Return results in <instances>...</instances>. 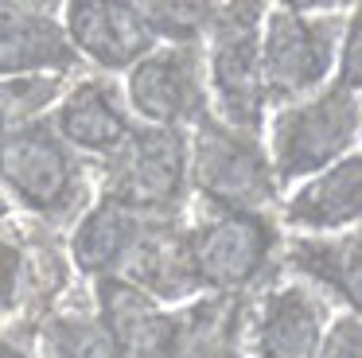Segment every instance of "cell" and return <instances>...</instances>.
I'll list each match as a JSON object with an SVG mask.
<instances>
[{
  "label": "cell",
  "mask_w": 362,
  "mask_h": 358,
  "mask_svg": "<svg viewBox=\"0 0 362 358\" xmlns=\"http://www.w3.org/2000/svg\"><path fill=\"white\" fill-rule=\"evenodd\" d=\"M0 195L12 210L59 233L90 210L94 171L90 160L63 144L47 117H40L0 140Z\"/></svg>",
  "instance_id": "6da1fadb"
},
{
  "label": "cell",
  "mask_w": 362,
  "mask_h": 358,
  "mask_svg": "<svg viewBox=\"0 0 362 358\" xmlns=\"http://www.w3.org/2000/svg\"><path fill=\"white\" fill-rule=\"evenodd\" d=\"M94 191L144 218H183L191 199V132L164 125H133L129 140L90 163Z\"/></svg>",
  "instance_id": "7a4b0ae2"
},
{
  "label": "cell",
  "mask_w": 362,
  "mask_h": 358,
  "mask_svg": "<svg viewBox=\"0 0 362 358\" xmlns=\"http://www.w3.org/2000/svg\"><path fill=\"white\" fill-rule=\"evenodd\" d=\"M191 195L211 214H269L276 207L273 163L261 132H245L206 117L191 129Z\"/></svg>",
  "instance_id": "3957f363"
},
{
  "label": "cell",
  "mask_w": 362,
  "mask_h": 358,
  "mask_svg": "<svg viewBox=\"0 0 362 358\" xmlns=\"http://www.w3.org/2000/svg\"><path fill=\"white\" fill-rule=\"evenodd\" d=\"M346 12L339 8H265L261 23V86L265 105H292L323 90L335 70Z\"/></svg>",
  "instance_id": "277c9868"
},
{
  "label": "cell",
  "mask_w": 362,
  "mask_h": 358,
  "mask_svg": "<svg viewBox=\"0 0 362 358\" xmlns=\"http://www.w3.org/2000/svg\"><path fill=\"white\" fill-rule=\"evenodd\" d=\"M362 137V105L354 93L339 86H323L304 101H292L273 117L269 129V163L276 187H292L327 171L335 160L351 152Z\"/></svg>",
  "instance_id": "5b68a950"
},
{
  "label": "cell",
  "mask_w": 362,
  "mask_h": 358,
  "mask_svg": "<svg viewBox=\"0 0 362 358\" xmlns=\"http://www.w3.org/2000/svg\"><path fill=\"white\" fill-rule=\"evenodd\" d=\"M187 241L203 292L257 296L276 277L281 230L269 214H206L191 222Z\"/></svg>",
  "instance_id": "8992f818"
},
{
  "label": "cell",
  "mask_w": 362,
  "mask_h": 358,
  "mask_svg": "<svg viewBox=\"0 0 362 358\" xmlns=\"http://www.w3.org/2000/svg\"><path fill=\"white\" fill-rule=\"evenodd\" d=\"M261 23L265 4H214L206 28V86L218 105V121L261 132L265 86H261Z\"/></svg>",
  "instance_id": "52a82bcc"
},
{
  "label": "cell",
  "mask_w": 362,
  "mask_h": 358,
  "mask_svg": "<svg viewBox=\"0 0 362 358\" xmlns=\"http://www.w3.org/2000/svg\"><path fill=\"white\" fill-rule=\"evenodd\" d=\"M71 296V257L55 230L16 218L0 222V319L35 327Z\"/></svg>",
  "instance_id": "ba28073f"
},
{
  "label": "cell",
  "mask_w": 362,
  "mask_h": 358,
  "mask_svg": "<svg viewBox=\"0 0 362 358\" xmlns=\"http://www.w3.org/2000/svg\"><path fill=\"white\" fill-rule=\"evenodd\" d=\"M129 113L141 125L191 132L211 117V86H206L203 47H156L144 54L125 82Z\"/></svg>",
  "instance_id": "9c48e42d"
},
{
  "label": "cell",
  "mask_w": 362,
  "mask_h": 358,
  "mask_svg": "<svg viewBox=\"0 0 362 358\" xmlns=\"http://www.w3.org/2000/svg\"><path fill=\"white\" fill-rule=\"evenodd\" d=\"M331 304L304 280H273L253 304L250 358H315Z\"/></svg>",
  "instance_id": "30bf717a"
},
{
  "label": "cell",
  "mask_w": 362,
  "mask_h": 358,
  "mask_svg": "<svg viewBox=\"0 0 362 358\" xmlns=\"http://www.w3.org/2000/svg\"><path fill=\"white\" fill-rule=\"evenodd\" d=\"M78 62L63 4L0 0V78H66Z\"/></svg>",
  "instance_id": "8fae6325"
},
{
  "label": "cell",
  "mask_w": 362,
  "mask_h": 358,
  "mask_svg": "<svg viewBox=\"0 0 362 358\" xmlns=\"http://www.w3.org/2000/svg\"><path fill=\"white\" fill-rule=\"evenodd\" d=\"M47 121L63 137V144L90 163L117 152L136 125L129 113L125 90L102 74L78 78L74 86H66Z\"/></svg>",
  "instance_id": "7c38bea8"
},
{
  "label": "cell",
  "mask_w": 362,
  "mask_h": 358,
  "mask_svg": "<svg viewBox=\"0 0 362 358\" xmlns=\"http://www.w3.org/2000/svg\"><path fill=\"white\" fill-rule=\"evenodd\" d=\"M191 222L183 218H144L141 238L117 280L148 296L152 304H191L203 288L191 269Z\"/></svg>",
  "instance_id": "4fadbf2b"
},
{
  "label": "cell",
  "mask_w": 362,
  "mask_h": 358,
  "mask_svg": "<svg viewBox=\"0 0 362 358\" xmlns=\"http://www.w3.org/2000/svg\"><path fill=\"white\" fill-rule=\"evenodd\" d=\"M63 31L78 59H90L98 70H110V74L133 70L144 54L156 51V39L136 4L74 0L63 4Z\"/></svg>",
  "instance_id": "5bb4252c"
},
{
  "label": "cell",
  "mask_w": 362,
  "mask_h": 358,
  "mask_svg": "<svg viewBox=\"0 0 362 358\" xmlns=\"http://www.w3.org/2000/svg\"><path fill=\"white\" fill-rule=\"evenodd\" d=\"M141 226H144V214H136L133 207L94 195L90 210L74 222L71 241H66L71 269H78L90 284L94 280H117L136 238H141Z\"/></svg>",
  "instance_id": "9a60e30c"
},
{
  "label": "cell",
  "mask_w": 362,
  "mask_h": 358,
  "mask_svg": "<svg viewBox=\"0 0 362 358\" xmlns=\"http://www.w3.org/2000/svg\"><path fill=\"white\" fill-rule=\"evenodd\" d=\"M281 265L304 277L323 300H339L362 319V226L339 238H296L281 253Z\"/></svg>",
  "instance_id": "2e32d148"
},
{
  "label": "cell",
  "mask_w": 362,
  "mask_h": 358,
  "mask_svg": "<svg viewBox=\"0 0 362 358\" xmlns=\"http://www.w3.org/2000/svg\"><path fill=\"white\" fill-rule=\"evenodd\" d=\"M354 222H362V152L335 160L284 202V226L296 230L327 233Z\"/></svg>",
  "instance_id": "e0dca14e"
},
{
  "label": "cell",
  "mask_w": 362,
  "mask_h": 358,
  "mask_svg": "<svg viewBox=\"0 0 362 358\" xmlns=\"http://www.w3.org/2000/svg\"><path fill=\"white\" fill-rule=\"evenodd\" d=\"M35 339H40L43 358H129L125 342L98 316L94 300H63L35 323Z\"/></svg>",
  "instance_id": "ac0fdd59"
},
{
  "label": "cell",
  "mask_w": 362,
  "mask_h": 358,
  "mask_svg": "<svg viewBox=\"0 0 362 358\" xmlns=\"http://www.w3.org/2000/svg\"><path fill=\"white\" fill-rule=\"evenodd\" d=\"M148 23L152 39H164V47H203L206 28H211L214 4H199V0H152V4H136Z\"/></svg>",
  "instance_id": "d6986e66"
},
{
  "label": "cell",
  "mask_w": 362,
  "mask_h": 358,
  "mask_svg": "<svg viewBox=\"0 0 362 358\" xmlns=\"http://www.w3.org/2000/svg\"><path fill=\"white\" fill-rule=\"evenodd\" d=\"M63 90L66 78H0V140L55 109Z\"/></svg>",
  "instance_id": "ffe728a7"
},
{
  "label": "cell",
  "mask_w": 362,
  "mask_h": 358,
  "mask_svg": "<svg viewBox=\"0 0 362 358\" xmlns=\"http://www.w3.org/2000/svg\"><path fill=\"white\" fill-rule=\"evenodd\" d=\"M339 90L358 93L362 90V8L346 12V28H343V43H339Z\"/></svg>",
  "instance_id": "44dd1931"
},
{
  "label": "cell",
  "mask_w": 362,
  "mask_h": 358,
  "mask_svg": "<svg viewBox=\"0 0 362 358\" xmlns=\"http://www.w3.org/2000/svg\"><path fill=\"white\" fill-rule=\"evenodd\" d=\"M315 358H362V319L335 316L327 323V335H323V347Z\"/></svg>",
  "instance_id": "7402d4cb"
},
{
  "label": "cell",
  "mask_w": 362,
  "mask_h": 358,
  "mask_svg": "<svg viewBox=\"0 0 362 358\" xmlns=\"http://www.w3.org/2000/svg\"><path fill=\"white\" fill-rule=\"evenodd\" d=\"M0 358H43L35 327L28 323H12L0 331Z\"/></svg>",
  "instance_id": "603a6c76"
},
{
  "label": "cell",
  "mask_w": 362,
  "mask_h": 358,
  "mask_svg": "<svg viewBox=\"0 0 362 358\" xmlns=\"http://www.w3.org/2000/svg\"><path fill=\"white\" fill-rule=\"evenodd\" d=\"M12 214H16V210H12V202L4 199V195H0V222H8Z\"/></svg>",
  "instance_id": "cb8c5ba5"
}]
</instances>
